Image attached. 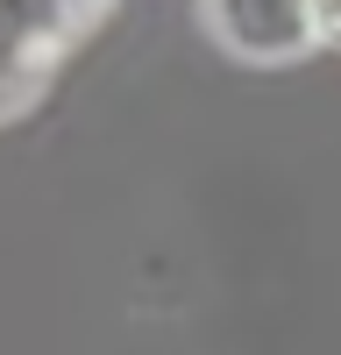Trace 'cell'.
<instances>
[{
  "instance_id": "obj_1",
  "label": "cell",
  "mask_w": 341,
  "mask_h": 355,
  "mask_svg": "<svg viewBox=\"0 0 341 355\" xmlns=\"http://www.w3.org/2000/svg\"><path fill=\"white\" fill-rule=\"evenodd\" d=\"M93 15V0H0V107H21L64 36Z\"/></svg>"
},
{
  "instance_id": "obj_2",
  "label": "cell",
  "mask_w": 341,
  "mask_h": 355,
  "mask_svg": "<svg viewBox=\"0 0 341 355\" xmlns=\"http://www.w3.org/2000/svg\"><path fill=\"white\" fill-rule=\"evenodd\" d=\"M313 8V28H341V0H306Z\"/></svg>"
}]
</instances>
